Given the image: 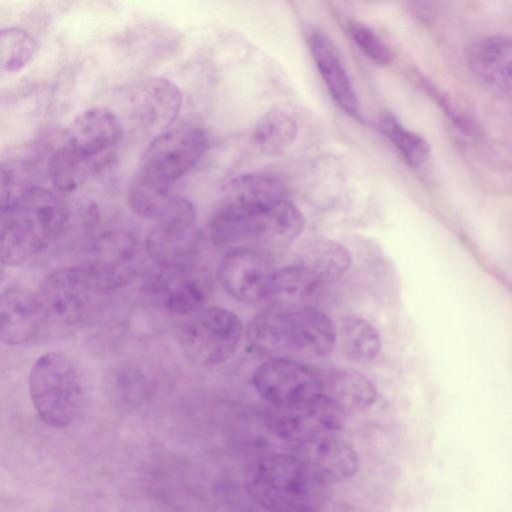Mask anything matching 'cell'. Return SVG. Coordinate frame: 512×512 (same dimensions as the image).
Listing matches in <instances>:
<instances>
[{"label": "cell", "mask_w": 512, "mask_h": 512, "mask_svg": "<svg viewBox=\"0 0 512 512\" xmlns=\"http://www.w3.org/2000/svg\"><path fill=\"white\" fill-rule=\"evenodd\" d=\"M68 211L51 190L19 188L1 196L0 260L16 266L44 250L66 226Z\"/></svg>", "instance_id": "cell-1"}, {"label": "cell", "mask_w": 512, "mask_h": 512, "mask_svg": "<svg viewBox=\"0 0 512 512\" xmlns=\"http://www.w3.org/2000/svg\"><path fill=\"white\" fill-rule=\"evenodd\" d=\"M305 217L286 197L256 199L229 195L212 215L211 241L217 246L256 241L284 247L303 232Z\"/></svg>", "instance_id": "cell-2"}, {"label": "cell", "mask_w": 512, "mask_h": 512, "mask_svg": "<svg viewBox=\"0 0 512 512\" xmlns=\"http://www.w3.org/2000/svg\"><path fill=\"white\" fill-rule=\"evenodd\" d=\"M338 333L334 322L310 307L269 306L249 323L247 340L255 350L324 357L334 349Z\"/></svg>", "instance_id": "cell-3"}, {"label": "cell", "mask_w": 512, "mask_h": 512, "mask_svg": "<svg viewBox=\"0 0 512 512\" xmlns=\"http://www.w3.org/2000/svg\"><path fill=\"white\" fill-rule=\"evenodd\" d=\"M252 498L269 512H318L329 485L297 455L276 454L261 460L248 480Z\"/></svg>", "instance_id": "cell-4"}, {"label": "cell", "mask_w": 512, "mask_h": 512, "mask_svg": "<svg viewBox=\"0 0 512 512\" xmlns=\"http://www.w3.org/2000/svg\"><path fill=\"white\" fill-rule=\"evenodd\" d=\"M28 389L39 418L51 427H66L80 414L84 401L82 381L74 363L61 352H46L35 361Z\"/></svg>", "instance_id": "cell-5"}, {"label": "cell", "mask_w": 512, "mask_h": 512, "mask_svg": "<svg viewBox=\"0 0 512 512\" xmlns=\"http://www.w3.org/2000/svg\"><path fill=\"white\" fill-rule=\"evenodd\" d=\"M243 336L240 318L222 307H203L187 316L177 331L178 344L191 362L215 366L236 352Z\"/></svg>", "instance_id": "cell-6"}, {"label": "cell", "mask_w": 512, "mask_h": 512, "mask_svg": "<svg viewBox=\"0 0 512 512\" xmlns=\"http://www.w3.org/2000/svg\"><path fill=\"white\" fill-rule=\"evenodd\" d=\"M207 136L198 126L183 124L158 134L144 149L137 175L171 187L204 156Z\"/></svg>", "instance_id": "cell-7"}, {"label": "cell", "mask_w": 512, "mask_h": 512, "mask_svg": "<svg viewBox=\"0 0 512 512\" xmlns=\"http://www.w3.org/2000/svg\"><path fill=\"white\" fill-rule=\"evenodd\" d=\"M147 256L145 246L125 230H108L90 243L83 267L101 293L132 283Z\"/></svg>", "instance_id": "cell-8"}, {"label": "cell", "mask_w": 512, "mask_h": 512, "mask_svg": "<svg viewBox=\"0 0 512 512\" xmlns=\"http://www.w3.org/2000/svg\"><path fill=\"white\" fill-rule=\"evenodd\" d=\"M153 223L144 243L147 257L157 267L192 263L200 243V234L196 210L191 201L176 196Z\"/></svg>", "instance_id": "cell-9"}, {"label": "cell", "mask_w": 512, "mask_h": 512, "mask_svg": "<svg viewBox=\"0 0 512 512\" xmlns=\"http://www.w3.org/2000/svg\"><path fill=\"white\" fill-rule=\"evenodd\" d=\"M36 293L49 322L65 326L83 322L101 294L82 265L51 272Z\"/></svg>", "instance_id": "cell-10"}, {"label": "cell", "mask_w": 512, "mask_h": 512, "mask_svg": "<svg viewBox=\"0 0 512 512\" xmlns=\"http://www.w3.org/2000/svg\"><path fill=\"white\" fill-rule=\"evenodd\" d=\"M252 382L267 402L285 407L323 393V380L303 363L288 357H271L258 365Z\"/></svg>", "instance_id": "cell-11"}, {"label": "cell", "mask_w": 512, "mask_h": 512, "mask_svg": "<svg viewBox=\"0 0 512 512\" xmlns=\"http://www.w3.org/2000/svg\"><path fill=\"white\" fill-rule=\"evenodd\" d=\"M209 273L193 264L157 267L146 281V290L170 314L190 316L203 308L210 292Z\"/></svg>", "instance_id": "cell-12"}, {"label": "cell", "mask_w": 512, "mask_h": 512, "mask_svg": "<svg viewBox=\"0 0 512 512\" xmlns=\"http://www.w3.org/2000/svg\"><path fill=\"white\" fill-rule=\"evenodd\" d=\"M277 269L261 252L236 247L222 258L218 276L226 292L244 303L268 301Z\"/></svg>", "instance_id": "cell-13"}, {"label": "cell", "mask_w": 512, "mask_h": 512, "mask_svg": "<svg viewBox=\"0 0 512 512\" xmlns=\"http://www.w3.org/2000/svg\"><path fill=\"white\" fill-rule=\"evenodd\" d=\"M279 409L277 428L296 445L337 436L345 423V410L324 393Z\"/></svg>", "instance_id": "cell-14"}, {"label": "cell", "mask_w": 512, "mask_h": 512, "mask_svg": "<svg viewBox=\"0 0 512 512\" xmlns=\"http://www.w3.org/2000/svg\"><path fill=\"white\" fill-rule=\"evenodd\" d=\"M123 131L120 118L112 110L91 107L73 119L65 144L82 158L105 166L121 141Z\"/></svg>", "instance_id": "cell-15"}, {"label": "cell", "mask_w": 512, "mask_h": 512, "mask_svg": "<svg viewBox=\"0 0 512 512\" xmlns=\"http://www.w3.org/2000/svg\"><path fill=\"white\" fill-rule=\"evenodd\" d=\"M48 323L36 292L10 287L1 294L0 337L4 344L30 343L44 332Z\"/></svg>", "instance_id": "cell-16"}, {"label": "cell", "mask_w": 512, "mask_h": 512, "mask_svg": "<svg viewBox=\"0 0 512 512\" xmlns=\"http://www.w3.org/2000/svg\"><path fill=\"white\" fill-rule=\"evenodd\" d=\"M128 101L132 117L142 127L164 132L180 113L182 93L171 80L151 77L132 89Z\"/></svg>", "instance_id": "cell-17"}, {"label": "cell", "mask_w": 512, "mask_h": 512, "mask_svg": "<svg viewBox=\"0 0 512 512\" xmlns=\"http://www.w3.org/2000/svg\"><path fill=\"white\" fill-rule=\"evenodd\" d=\"M296 448V455L328 485L346 481L358 471L356 451L337 436L297 444Z\"/></svg>", "instance_id": "cell-18"}, {"label": "cell", "mask_w": 512, "mask_h": 512, "mask_svg": "<svg viewBox=\"0 0 512 512\" xmlns=\"http://www.w3.org/2000/svg\"><path fill=\"white\" fill-rule=\"evenodd\" d=\"M316 66L337 104L351 117L362 120L360 103L333 42L320 32L308 38Z\"/></svg>", "instance_id": "cell-19"}, {"label": "cell", "mask_w": 512, "mask_h": 512, "mask_svg": "<svg viewBox=\"0 0 512 512\" xmlns=\"http://www.w3.org/2000/svg\"><path fill=\"white\" fill-rule=\"evenodd\" d=\"M467 60L479 79L512 95V36L494 35L476 41L469 48Z\"/></svg>", "instance_id": "cell-20"}, {"label": "cell", "mask_w": 512, "mask_h": 512, "mask_svg": "<svg viewBox=\"0 0 512 512\" xmlns=\"http://www.w3.org/2000/svg\"><path fill=\"white\" fill-rule=\"evenodd\" d=\"M296 264L308 270L323 285L340 279L350 268L352 257L341 243L316 237L307 240L300 248Z\"/></svg>", "instance_id": "cell-21"}, {"label": "cell", "mask_w": 512, "mask_h": 512, "mask_svg": "<svg viewBox=\"0 0 512 512\" xmlns=\"http://www.w3.org/2000/svg\"><path fill=\"white\" fill-rule=\"evenodd\" d=\"M323 393L345 411L367 409L377 398L373 382L352 368H337L330 371L323 382Z\"/></svg>", "instance_id": "cell-22"}, {"label": "cell", "mask_w": 512, "mask_h": 512, "mask_svg": "<svg viewBox=\"0 0 512 512\" xmlns=\"http://www.w3.org/2000/svg\"><path fill=\"white\" fill-rule=\"evenodd\" d=\"M323 284L308 270L298 264L277 269L271 295L270 306L283 308L306 307Z\"/></svg>", "instance_id": "cell-23"}, {"label": "cell", "mask_w": 512, "mask_h": 512, "mask_svg": "<svg viewBox=\"0 0 512 512\" xmlns=\"http://www.w3.org/2000/svg\"><path fill=\"white\" fill-rule=\"evenodd\" d=\"M104 166L82 158L66 144L56 149L48 160L52 184L62 192H71Z\"/></svg>", "instance_id": "cell-24"}, {"label": "cell", "mask_w": 512, "mask_h": 512, "mask_svg": "<svg viewBox=\"0 0 512 512\" xmlns=\"http://www.w3.org/2000/svg\"><path fill=\"white\" fill-rule=\"evenodd\" d=\"M298 126L287 112L274 108L267 111L255 126L253 137L259 149L267 155H277L296 139Z\"/></svg>", "instance_id": "cell-25"}, {"label": "cell", "mask_w": 512, "mask_h": 512, "mask_svg": "<svg viewBox=\"0 0 512 512\" xmlns=\"http://www.w3.org/2000/svg\"><path fill=\"white\" fill-rule=\"evenodd\" d=\"M340 337L346 355L357 362L372 361L381 350L377 329L359 316H349L343 320Z\"/></svg>", "instance_id": "cell-26"}, {"label": "cell", "mask_w": 512, "mask_h": 512, "mask_svg": "<svg viewBox=\"0 0 512 512\" xmlns=\"http://www.w3.org/2000/svg\"><path fill=\"white\" fill-rule=\"evenodd\" d=\"M176 195L170 187L135 176L128 191V204L138 216L155 221L172 203Z\"/></svg>", "instance_id": "cell-27"}, {"label": "cell", "mask_w": 512, "mask_h": 512, "mask_svg": "<svg viewBox=\"0 0 512 512\" xmlns=\"http://www.w3.org/2000/svg\"><path fill=\"white\" fill-rule=\"evenodd\" d=\"M379 128L410 166L419 167L426 162L430 152L426 140L404 127L395 116L389 113L383 115Z\"/></svg>", "instance_id": "cell-28"}, {"label": "cell", "mask_w": 512, "mask_h": 512, "mask_svg": "<svg viewBox=\"0 0 512 512\" xmlns=\"http://www.w3.org/2000/svg\"><path fill=\"white\" fill-rule=\"evenodd\" d=\"M37 42L25 30L9 27L0 33L2 69L17 72L26 66L37 51Z\"/></svg>", "instance_id": "cell-29"}, {"label": "cell", "mask_w": 512, "mask_h": 512, "mask_svg": "<svg viewBox=\"0 0 512 512\" xmlns=\"http://www.w3.org/2000/svg\"><path fill=\"white\" fill-rule=\"evenodd\" d=\"M229 195L256 199L285 197L282 182L271 175L249 174L233 179L227 186Z\"/></svg>", "instance_id": "cell-30"}, {"label": "cell", "mask_w": 512, "mask_h": 512, "mask_svg": "<svg viewBox=\"0 0 512 512\" xmlns=\"http://www.w3.org/2000/svg\"><path fill=\"white\" fill-rule=\"evenodd\" d=\"M349 33L356 45L373 62L381 66L392 63L394 54L387 44L367 25L358 21H350Z\"/></svg>", "instance_id": "cell-31"}, {"label": "cell", "mask_w": 512, "mask_h": 512, "mask_svg": "<svg viewBox=\"0 0 512 512\" xmlns=\"http://www.w3.org/2000/svg\"><path fill=\"white\" fill-rule=\"evenodd\" d=\"M427 89L458 129L465 133L473 132L472 122L455 106L445 93H442L431 84L427 85Z\"/></svg>", "instance_id": "cell-32"}]
</instances>
